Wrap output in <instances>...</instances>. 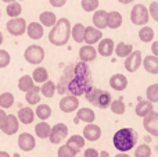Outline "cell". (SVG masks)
I'll use <instances>...</instances> for the list:
<instances>
[{"mask_svg":"<svg viewBox=\"0 0 158 157\" xmlns=\"http://www.w3.org/2000/svg\"><path fill=\"white\" fill-rule=\"evenodd\" d=\"M71 38V22L67 18H58L49 33V42L53 46H65Z\"/></svg>","mask_w":158,"mask_h":157,"instance_id":"1","label":"cell"},{"mask_svg":"<svg viewBox=\"0 0 158 157\" xmlns=\"http://www.w3.org/2000/svg\"><path fill=\"white\" fill-rule=\"evenodd\" d=\"M137 143V132L133 128H122L112 136V145L118 152L128 153Z\"/></svg>","mask_w":158,"mask_h":157,"instance_id":"2","label":"cell"},{"mask_svg":"<svg viewBox=\"0 0 158 157\" xmlns=\"http://www.w3.org/2000/svg\"><path fill=\"white\" fill-rule=\"evenodd\" d=\"M90 86H93L92 75H78L72 72L71 78H69L68 83H67V92H68V95L79 97L83 96L85 92Z\"/></svg>","mask_w":158,"mask_h":157,"instance_id":"3","label":"cell"},{"mask_svg":"<svg viewBox=\"0 0 158 157\" xmlns=\"http://www.w3.org/2000/svg\"><path fill=\"white\" fill-rule=\"evenodd\" d=\"M131 21L132 24L139 25V27L147 25L148 21H150V14H148L147 7L144 4H142V3L135 4L131 10Z\"/></svg>","mask_w":158,"mask_h":157,"instance_id":"4","label":"cell"},{"mask_svg":"<svg viewBox=\"0 0 158 157\" xmlns=\"http://www.w3.org/2000/svg\"><path fill=\"white\" fill-rule=\"evenodd\" d=\"M24 57L27 63L33 64V66H39L44 60V49L42 46H38V45H31V46H28L25 49Z\"/></svg>","mask_w":158,"mask_h":157,"instance_id":"5","label":"cell"},{"mask_svg":"<svg viewBox=\"0 0 158 157\" xmlns=\"http://www.w3.org/2000/svg\"><path fill=\"white\" fill-rule=\"evenodd\" d=\"M6 29L10 35L13 36H21L25 33V29H27V21L21 17H14V18H10L6 24Z\"/></svg>","mask_w":158,"mask_h":157,"instance_id":"6","label":"cell"},{"mask_svg":"<svg viewBox=\"0 0 158 157\" xmlns=\"http://www.w3.org/2000/svg\"><path fill=\"white\" fill-rule=\"evenodd\" d=\"M67 136H68V127L65 124H63V122H58L50 129L49 141L53 145H60L64 139H67Z\"/></svg>","mask_w":158,"mask_h":157,"instance_id":"7","label":"cell"},{"mask_svg":"<svg viewBox=\"0 0 158 157\" xmlns=\"http://www.w3.org/2000/svg\"><path fill=\"white\" fill-rule=\"evenodd\" d=\"M142 60H143V56L140 50H132V53L129 56L125 57V70L128 72H136L137 70L142 67Z\"/></svg>","mask_w":158,"mask_h":157,"instance_id":"8","label":"cell"},{"mask_svg":"<svg viewBox=\"0 0 158 157\" xmlns=\"http://www.w3.org/2000/svg\"><path fill=\"white\" fill-rule=\"evenodd\" d=\"M143 128L151 136H158V113L156 110L143 117Z\"/></svg>","mask_w":158,"mask_h":157,"instance_id":"9","label":"cell"},{"mask_svg":"<svg viewBox=\"0 0 158 157\" xmlns=\"http://www.w3.org/2000/svg\"><path fill=\"white\" fill-rule=\"evenodd\" d=\"M60 110L63 113H74L79 108V100L77 96H72V95H67L63 99L60 100V104H58Z\"/></svg>","mask_w":158,"mask_h":157,"instance_id":"10","label":"cell"},{"mask_svg":"<svg viewBox=\"0 0 158 157\" xmlns=\"http://www.w3.org/2000/svg\"><path fill=\"white\" fill-rule=\"evenodd\" d=\"M36 146L35 136L31 135L29 132H22L18 136V147L22 152H32Z\"/></svg>","mask_w":158,"mask_h":157,"instance_id":"11","label":"cell"},{"mask_svg":"<svg viewBox=\"0 0 158 157\" xmlns=\"http://www.w3.org/2000/svg\"><path fill=\"white\" fill-rule=\"evenodd\" d=\"M82 136L85 138V141H89V142H97L98 139L101 138V128L98 125L93 124H87L86 127L83 128V132H82Z\"/></svg>","mask_w":158,"mask_h":157,"instance_id":"12","label":"cell"},{"mask_svg":"<svg viewBox=\"0 0 158 157\" xmlns=\"http://www.w3.org/2000/svg\"><path fill=\"white\" fill-rule=\"evenodd\" d=\"M18 129H19V121H18V118H17V116H14V114H7L6 122L2 128L3 134L11 136L18 132Z\"/></svg>","mask_w":158,"mask_h":157,"instance_id":"13","label":"cell"},{"mask_svg":"<svg viewBox=\"0 0 158 157\" xmlns=\"http://www.w3.org/2000/svg\"><path fill=\"white\" fill-rule=\"evenodd\" d=\"M98 46H97V54L103 56V57H110L112 56L114 53V40L111 38H101L100 40L97 42Z\"/></svg>","mask_w":158,"mask_h":157,"instance_id":"14","label":"cell"},{"mask_svg":"<svg viewBox=\"0 0 158 157\" xmlns=\"http://www.w3.org/2000/svg\"><path fill=\"white\" fill-rule=\"evenodd\" d=\"M101 38H103V32H101L100 29L94 28L93 25H90V27H85L83 42H86V45H96Z\"/></svg>","mask_w":158,"mask_h":157,"instance_id":"15","label":"cell"},{"mask_svg":"<svg viewBox=\"0 0 158 157\" xmlns=\"http://www.w3.org/2000/svg\"><path fill=\"white\" fill-rule=\"evenodd\" d=\"M43 28L44 27L40 24V22H29V24H27L25 32H27V35L29 36L32 40H39V39H42L44 35Z\"/></svg>","mask_w":158,"mask_h":157,"instance_id":"16","label":"cell"},{"mask_svg":"<svg viewBox=\"0 0 158 157\" xmlns=\"http://www.w3.org/2000/svg\"><path fill=\"white\" fill-rule=\"evenodd\" d=\"M97 57V50L93 45H86V46H82L79 49V58L83 63H90V61H94Z\"/></svg>","mask_w":158,"mask_h":157,"instance_id":"17","label":"cell"},{"mask_svg":"<svg viewBox=\"0 0 158 157\" xmlns=\"http://www.w3.org/2000/svg\"><path fill=\"white\" fill-rule=\"evenodd\" d=\"M110 86H111V89L118 92L125 91L128 88V78L123 74H114L110 78Z\"/></svg>","mask_w":158,"mask_h":157,"instance_id":"18","label":"cell"},{"mask_svg":"<svg viewBox=\"0 0 158 157\" xmlns=\"http://www.w3.org/2000/svg\"><path fill=\"white\" fill-rule=\"evenodd\" d=\"M92 22H93V27L97 28V29L103 31L107 28V11L106 10H96L93 11V18H92Z\"/></svg>","mask_w":158,"mask_h":157,"instance_id":"19","label":"cell"},{"mask_svg":"<svg viewBox=\"0 0 158 157\" xmlns=\"http://www.w3.org/2000/svg\"><path fill=\"white\" fill-rule=\"evenodd\" d=\"M142 66L146 70V72L151 75H157L158 74V57L157 56H147V57H143L142 60Z\"/></svg>","mask_w":158,"mask_h":157,"instance_id":"20","label":"cell"},{"mask_svg":"<svg viewBox=\"0 0 158 157\" xmlns=\"http://www.w3.org/2000/svg\"><path fill=\"white\" fill-rule=\"evenodd\" d=\"M154 110V103L148 102L147 99H142V97H139V103L136 104V108H135V113H136V116L139 117H144L147 116L150 111Z\"/></svg>","mask_w":158,"mask_h":157,"instance_id":"21","label":"cell"},{"mask_svg":"<svg viewBox=\"0 0 158 157\" xmlns=\"http://www.w3.org/2000/svg\"><path fill=\"white\" fill-rule=\"evenodd\" d=\"M122 14L118 11H107V28L110 29H118L122 25Z\"/></svg>","mask_w":158,"mask_h":157,"instance_id":"22","label":"cell"},{"mask_svg":"<svg viewBox=\"0 0 158 157\" xmlns=\"http://www.w3.org/2000/svg\"><path fill=\"white\" fill-rule=\"evenodd\" d=\"M17 118H18V121L21 122V124L29 125V124H32L33 120H35V111L31 107H22L18 110Z\"/></svg>","mask_w":158,"mask_h":157,"instance_id":"23","label":"cell"},{"mask_svg":"<svg viewBox=\"0 0 158 157\" xmlns=\"http://www.w3.org/2000/svg\"><path fill=\"white\" fill-rule=\"evenodd\" d=\"M85 143H86V141H85V138L82 135H72V136H69V139L67 141L65 145L69 146L78 155V153L85 147Z\"/></svg>","mask_w":158,"mask_h":157,"instance_id":"24","label":"cell"},{"mask_svg":"<svg viewBox=\"0 0 158 157\" xmlns=\"http://www.w3.org/2000/svg\"><path fill=\"white\" fill-rule=\"evenodd\" d=\"M77 118L81 120V121L86 122V124H90V122H94L96 120V114L92 108L89 107H81L78 108V113H77Z\"/></svg>","mask_w":158,"mask_h":157,"instance_id":"25","label":"cell"},{"mask_svg":"<svg viewBox=\"0 0 158 157\" xmlns=\"http://www.w3.org/2000/svg\"><path fill=\"white\" fill-rule=\"evenodd\" d=\"M25 99H27L29 106H36L40 103V88L39 86H33L31 91L25 92Z\"/></svg>","mask_w":158,"mask_h":157,"instance_id":"26","label":"cell"},{"mask_svg":"<svg viewBox=\"0 0 158 157\" xmlns=\"http://www.w3.org/2000/svg\"><path fill=\"white\" fill-rule=\"evenodd\" d=\"M112 97H111V93L110 92H106V91H101L98 92V96H97V100H96V107L98 108H108L110 107V103H111Z\"/></svg>","mask_w":158,"mask_h":157,"instance_id":"27","label":"cell"},{"mask_svg":"<svg viewBox=\"0 0 158 157\" xmlns=\"http://www.w3.org/2000/svg\"><path fill=\"white\" fill-rule=\"evenodd\" d=\"M56 86L57 85H56L53 81H50V79L44 81L40 86V95H43L47 99H52V97H54V95L57 93V92H56Z\"/></svg>","mask_w":158,"mask_h":157,"instance_id":"28","label":"cell"},{"mask_svg":"<svg viewBox=\"0 0 158 157\" xmlns=\"http://www.w3.org/2000/svg\"><path fill=\"white\" fill-rule=\"evenodd\" d=\"M56 21H57V17H56V14L53 13V11H43V13H40V15H39V22H40L43 27L52 28L53 25L56 24Z\"/></svg>","mask_w":158,"mask_h":157,"instance_id":"29","label":"cell"},{"mask_svg":"<svg viewBox=\"0 0 158 157\" xmlns=\"http://www.w3.org/2000/svg\"><path fill=\"white\" fill-rule=\"evenodd\" d=\"M50 129H52L50 124H47L46 121H40L35 125V135L40 139H47L50 135Z\"/></svg>","mask_w":158,"mask_h":157,"instance_id":"30","label":"cell"},{"mask_svg":"<svg viewBox=\"0 0 158 157\" xmlns=\"http://www.w3.org/2000/svg\"><path fill=\"white\" fill-rule=\"evenodd\" d=\"M154 36H156V33H154V29L151 27H148V25H143V27L140 28L139 39L142 42H144V43H150V42L154 40Z\"/></svg>","mask_w":158,"mask_h":157,"instance_id":"31","label":"cell"},{"mask_svg":"<svg viewBox=\"0 0 158 157\" xmlns=\"http://www.w3.org/2000/svg\"><path fill=\"white\" fill-rule=\"evenodd\" d=\"M132 50H133V46L129 45V43H125V42H119L118 45H115L114 46L115 54H117L118 57H122V58H125L126 56L131 54Z\"/></svg>","mask_w":158,"mask_h":157,"instance_id":"32","label":"cell"},{"mask_svg":"<svg viewBox=\"0 0 158 157\" xmlns=\"http://www.w3.org/2000/svg\"><path fill=\"white\" fill-rule=\"evenodd\" d=\"M31 77H32L35 83H43L44 81L49 79V72H47V70L44 67H38V68L33 70Z\"/></svg>","mask_w":158,"mask_h":157,"instance_id":"33","label":"cell"},{"mask_svg":"<svg viewBox=\"0 0 158 157\" xmlns=\"http://www.w3.org/2000/svg\"><path fill=\"white\" fill-rule=\"evenodd\" d=\"M35 116L38 117L40 121H46L52 117V107L47 104H40L39 103L38 107H36V111H35Z\"/></svg>","mask_w":158,"mask_h":157,"instance_id":"34","label":"cell"},{"mask_svg":"<svg viewBox=\"0 0 158 157\" xmlns=\"http://www.w3.org/2000/svg\"><path fill=\"white\" fill-rule=\"evenodd\" d=\"M83 35H85V25L83 24H75L71 27V38L74 39L77 43L83 42Z\"/></svg>","mask_w":158,"mask_h":157,"instance_id":"35","label":"cell"},{"mask_svg":"<svg viewBox=\"0 0 158 157\" xmlns=\"http://www.w3.org/2000/svg\"><path fill=\"white\" fill-rule=\"evenodd\" d=\"M33 86H35V82H33L31 75H22V77L18 79V89L21 92H24V93L28 91H31Z\"/></svg>","mask_w":158,"mask_h":157,"instance_id":"36","label":"cell"},{"mask_svg":"<svg viewBox=\"0 0 158 157\" xmlns=\"http://www.w3.org/2000/svg\"><path fill=\"white\" fill-rule=\"evenodd\" d=\"M6 13L10 18H14V17H19L22 13V6L21 3L15 2H11V3H7V8H6Z\"/></svg>","mask_w":158,"mask_h":157,"instance_id":"37","label":"cell"},{"mask_svg":"<svg viewBox=\"0 0 158 157\" xmlns=\"http://www.w3.org/2000/svg\"><path fill=\"white\" fill-rule=\"evenodd\" d=\"M14 104V95L11 92H3L0 95V108L3 110H7V108H11Z\"/></svg>","mask_w":158,"mask_h":157,"instance_id":"38","label":"cell"},{"mask_svg":"<svg viewBox=\"0 0 158 157\" xmlns=\"http://www.w3.org/2000/svg\"><path fill=\"white\" fill-rule=\"evenodd\" d=\"M110 108H111V111L114 114H117V116H122L126 110V106H125V103H123L122 99H117V100H111V103H110Z\"/></svg>","mask_w":158,"mask_h":157,"instance_id":"39","label":"cell"},{"mask_svg":"<svg viewBox=\"0 0 158 157\" xmlns=\"http://www.w3.org/2000/svg\"><path fill=\"white\" fill-rule=\"evenodd\" d=\"M146 99L151 103H157L158 102V83H153L147 88L146 91Z\"/></svg>","mask_w":158,"mask_h":157,"instance_id":"40","label":"cell"},{"mask_svg":"<svg viewBox=\"0 0 158 157\" xmlns=\"http://www.w3.org/2000/svg\"><path fill=\"white\" fill-rule=\"evenodd\" d=\"M98 4H100L98 0H81L82 10L86 11V13H93V11H96L98 8Z\"/></svg>","mask_w":158,"mask_h":157,"instance_id":"41","label":"cell"},{"mask_svg":"<svg viewBox=\"0 0 158 157\" xmlns=\"http://www.w3.org/2000/svg\"><path fill=\"white\" fill-rule=\"evenodd\" d=\"M151 155H153V150L148 146V143L139 145L135 150V157H151Z\"/></svg>","mask_w":158,"mask_h":157,"instance_id":"42","label":"cell"},{"mask_svg":"<svg viewBox=\"0 0 158 157\" xmlns=\"http://www.w3.org/2000/svg\"><path fill=\"white\" fill-rule=\"evenodd\" d=\"M75 156H77V153H75L69 146H67V145L60 146L57 150V157H75Z\"/></svg>","mask_w":158,"mask_h":157,"instance_id":"43","label":"cell"},{"mask_svg":"<svg viewBox=\"0 0 158 157\" xmlns=\"http://www.w3.org/2000/svg\"><path fill=\"white\" fill-rule=\"evenodd\" d=\"M11 63V56L7 50L0 49V68H6Z\"/></svg>","mask_w":158,"mask_h":157,"instance_id":"44","label":"cell"},{"mask_svg":"<svg viewBox=\"0 0 158 157\" xmlns=\"http://www.w3.org/2000/svg\"><path fill=\"white\" fill-rule=\"evenodd\" d=\"M147 10H148V14H150L151 18H153L154 21H158V3L157 2H151Z\"/></svg>","mask_w":158,"mask_h":157,"instance_id":"45","label":"cell"},{"mask_svg":"<svg viewBox=\"0 0 158 157\" xmlns=\"http://www.w3.org/2000/svg\"><path fill=\"white\" fill-rule=\"evenodd\" d=\"M98 155H100V152H97V150L93 149V147H89V149L85 150L83 157H98Z\"/></svg>","mask_w":158,"mask_h":157,"instance_id":"46","label":"cell"},{"mask_svg":"<svg viewBox=\"0 0 158 157\" xmlns=\"http://www.w3.org/2000/svg\"><path fill=\"white\" fill-rule=\"evenodd\" d=\"M49 3L56 8H61L67 4V0H49Z\"/></svg>","mask_w":158,"mask_h":157,"instance_id":"47","label":"cell"},{"mask_svg":"<svg viewBox=\"0 0 158 157\" xmlns=\"http://www.w3.org/2000/svg\"><path fill=\"white\" fill-rule=\"evenodd\" d=\"M6 118H7V113H6V110H3V108H0V129H2V128H3V125H4Z\"/></svg>","mask_w":158,"mask_h":157,"instance_id":"48","label":"cell"},{"mask_svg":"<svg viewBox=\"0 0 158 157\" xmlns=\"http://www.w3.org/2000/svg\"><path fill=\"white\" fill-rule=\"evenodd\" d=\"M151 50H153V56H158V42L157 40H153Z\"/></svg>","mask_w":158,"mask_h":157,"instance_id":"49","label":"cell"},{"mask_svg":"<svg viewBox=\"0 0 158 157\" xmlns=\"http://www.w3.org/2000/svg\"><path fill=\"white\" fill-rule=\"evenodd\" d=\"M98 157H110V153L107 152V150H103V152H100Z\"/></svg>","mask_w":158,"mask_h":157,"instance_id":"50","label":"cell"},{"mask_svg":"<svg viewBox=\"0 0 158 157\" xmlns=\"http://www.w3.org/2000/svg\"><path fill=\"white\" fill-rule=\"evenodd\" d=\"M118 2H119L121 4H131V3H133L135 0H118Z\"/></svg>","mask_w":158,"mask_h":157,"instance_id":"51","label":"cell"},{"mask_svg":"<svg viewBox=\"0 0 158 157\" xmlns=\"http://www.w3.org/2000/svg\"><path fill=\"white\" fill-rule=\"evenodd\" d=\"M115 157H131V156H129V155H128V153H123V152H119V153H118V155H117V156H115Z\"/></svg>","mask_w":158,"mask_h":157,"instance_id":"52","label":"cell"},{"mask_svg":"<svg viewBox=\"0 0 158 157\" xmlns=\"http://www.w3.org/2000/svg\"><path fill=\"white\" fill-rule=\"evenodd\" d=\"M0 157H11V156L8 155L7 152H4V150H2V152H0Z\"/></svg>","mask_w":158,"mask_h":157,"instance_id":"53","label":"cell"},{"mask_svg":"<svg viewBox=\"0 0 158 157\" xmlns=\"http://www.w3.org/2000/svg\"><path fill=\"white\" fill-rule=\"evenodd\" d=\"M3 40H4V38H3V33H2V32H0V46H2Z\"/></svg>","mask_w":158,"mask_h":157,"instance_id":"54","label":"cell"},{"mask_svg":"<svg viewBox=\"0 0 158 157\" xmlns=\"http://www.w3.org/2000/svg\"><path fill=\"white\" fill-rule=\"evenodd\" d=\"M2 2H4V3H11V2H15V0H2Z\"/></svg>","mask_w":158,"mask_h":157,"instance_id":"55","label":"cell"},{"mask_svg":"<svg viewBox=\"0 0 158 157\" xmlns=\"http://www.w3.org/2000/svg\"><path fill=\"white\" fill-rule=\"evenodd\" d=\"M144 141H146V142H147V143H148V142L151 141V138H147V136H146V138H144Z\"/></svg>","mask_w":158,"mask_h":157,"instance_id":"56","label":"cell"},{"mask_svg":"<svg viewBox=\"0 0 158 157\" xmlns=\"http://www.w3.org/2000/svg\"><path fill=\"white\" fill-rule=\"evenodd\" d=\"M0 17H2V10H0Z\"/></svg>","mask_w":158,"mask_h":157,"instance_id":"57","label":"cell"}]
</instances>
